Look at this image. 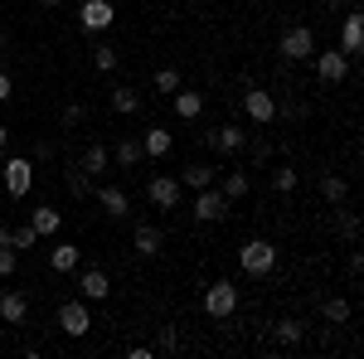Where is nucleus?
<instances>
[{"label": "nucleus", "mask_w": 364, "mask_h": 359, "mask_svg": "<svg viewBox=\"0 0 364 359\" xmlns=\"http://www.w3.org/2000/svg\"><path fill=\"white\" fill-rule=\"evenodd\" d=\"M97 209H102L107 219H127L132 199H127V190H117V185H97Z\"/></svg>", "instance_id": "nucleus-12"}, {"label": "nucleus", "mask_w": 364, "mask_h": 359, "mask_svg": "<svg viewBox=\"0 0 364 359\" xmlns=\"http://www.w3.org/2000/svg\"><path fill=\"white\" fill-rule=\"evenodd\" d=\"M117 20V5L112 0H83V10H78V25L87 29V34H107Z\"/></svg>", "instance_id": "nucleus-7"}, {"label": "nucleus", "mask_w": 364, "mask_h": 359, "mask_svg": "<svg viewBox=\"0 0 364 359\" xmlns=\"http://www.w3.org/2000/svg\"><path fill=\"white\" fill-rule=\"evenodd\" d=\"M25 316H29L25 291H5V296H0V321H5V326H20Z\"/></svg>", "instance_id": "nucleus-17"}, {"label": "nucleus", "mask_w": 364, "mask_h": 359, "mask_svg": "<svg viewBox=\"0 0 364 359\" xmlns=\"http://www.w3.org/2000/svg\"><path fill=\"white\" fill-rule=\"evenodd\" d=\"M146 199H151L156 209H180V180H175V175H156V180L146 185Z\"/></svg>", "instance_id": "nucleus-10"}, {"label": "nucleus", "mask_w": 364, "mask_h": 359, "mask_svg": "<svg viewBox=\"0 0 364 359\" xmlns=\"http://www.w3.org/2000/svg\"><path fill=\"white\" fill-rule=\"evenodd\" d=\"M78 291H83V301H107L112 296V282H107L102 267H83L78 272Z\"/></svg>", "instance_id": "nucleus-11"}, {"label": "nucleus", "mask_w": 364, "mask_h": 359, "mask_svg": "<svg viewBox=\"0 0 364 359\" xmlns=\"http://www.w3.org/2000/svg\"><path fill=\"white\" fill-rule=\"evenodd\" d=\"M5 141H10V127H5V122H0V146H5Z\"/></svg>", "instance_id": "nucleus-39"}, {"label": "nucleus", "mask_w": 364, "mask_h": 359, "mask_svg": "<svg viewBox=\"0 0 364 359\" xmlns=\"http://www.w3.org/2000/svg\"><path fill=\"white\" fill-rule=\"evenodd\" d=\"M209 146H214V151H224V156H233V151H243V146H248V132H243L238 122H228V127H219V132H209Z\"/></svg>", "instance_id": "nucleus-13"}, {"label": "nucleus", "mask_w": 364, "mask_h": 359, "mask_svg": "<svg viewBox=\"0 0 364 359\" xmlns=\"http://www.w3.org/2000/svg\"><path fill=\"white\" fill-rule=\"evenodd\" d=\"M83 117H87V107H83V102H68V107H63V127H78Z\"/></svg>", "instance_id": "nucleus-35"}, {"label": "nucleus", "mask_w": 364, "mask_h": 359, "mask_svg": "<svg viewBox=\"0 0 364 359\" xmlns=\"http://www.w3.org/2000/svg\"><path fill=\"white\" fill-rule=\"evenodd\" d=\"M58 331L68 340H83L92 331V316H87V301H63L58 306Z\"/></svg>", "instance_id": "nucleus-8"}, {"label": "nucleus", "mask_w": 364, "mask_h": 359, "mask_svg": "<svg viewBox=\"0 0 364 359\" xmlns=\"http://www.w3.org/2000/svg\"><path fill=\"white\" fill-rule=\"evenodd\" d=\"M243 112H248L257 127H267V122H277V97L262 92V87H248V92H243Z\"/></svg>", "instance_id": "nucleus-9"}, {"label": "nucleus", "mask_w": 364, "mask_h": 359, "mask_svg": "<svg viewBox=\"0 0 364 359\" xmlns=\"http://www.w3.org/2000/svg\"><path fill=\"white\" fill-rule=\"evenodd\" d=\"M204 185H214V166H190V170H180V190H204Z\"/></svg>", "instance_id": "nucleus-24"}, {"label": "nucleus", "mask_w": 364, "mask_h": 359, "mask_svg": "<svg viewBox=\"0 0 364 359\" xmlns=\"http://www.w3.org/2000/svg\"><path fill=\"white\" fill-rule=\"evenodd\" d=\"M156 87H161V92H175V87H180V73H175V68H161V73H156Z\"/></svg>", "instance_id": "nucleus-34"}, {"label": "nucleus", "mask_w": 364, "mask_h": 359, "mask_svg": "<svg viewBox=\"0 0 364 359\" xmlns=\"http://www.w3.org/2000/svg\"><path fill=\"white\" fill-rule=\"evenodd\" d=\"M321 194H326L331 204H345V194H350V185H345V175H326V180H321Z\"/></svg>", "instance_id": "nucleus-26"}, {"label": "nucleus", "mask_w": 364, "mask_h": 359, "mask_svg": "<svg viewBox=\"0 0 364 359\" xmlns=\"http://www.w3.org/2000/svg\"><path fill=\"white\" fill-rule=\"evenodd\" d=\"M34 243H39L34 223H20V228H10V248H34Z\"/></svg>", "instance_id": "nucleus-29"}, {"label": "nucleus", "mask_w": 364, "mask_h": 359, "mask_svg": "<svg viewBox=\"0 0 364 359\" xmlns=\"http://www.w3.org/2000/svg\"><path fill=\"white\" fill-rule=\"evenodd\" d=\"M29 223H34V233H39V238H49V233H58V228H63V214H58L54 204H39Z\"/></svg>", "instance_id": "nucleus-21"}, {"label": "nucleus", "mask_w": 364, "mask_h": 359, "mask_svg": "<svg viewBox=\"0 0 364 359\" xmlns=\"http://www.w3.org/2000/svg\"><path fill=\"white\" fill-rule=\"evenodd\" d=\"M170 97H175V117H180V122H195L199 112H204V97H199V92H190V87H175Z\"/></svg>", "instance_id": "nucleus-18"}, {"label": "nucleus", "mask_w": 364, "mask_h": 359, "mask_svg": "<svg viewBox=\"0 0 364 359\" xmlns=\"http://www.w3.org/2000/svg\"><path fill=\"white\" fill-rule=\"evenodd\" d=\"M170 146H175V136H170L166 127H146V136H141V151H146L151 161H161V156H170Z\"/></svg>", "instance_id": "nucleus-16"}, {"label": "nucleus", "mask_w": 364, "mask_h": 359, "mask_svg": "<svg viewBox=\"0 0 364 359\" xmlns=\"http://www.w3.org/2000/svg\"><path fill=\"white\" fill-rule=\"evenodd\" d=\"M238 267L248 277H267L277 267V243H267V238H248L243 248H238Z\"/></svg>", "instance_id": "nucleus-1"}, {"label": "nucleus", "mask_w": 364, "mask_h": 359, "mask_svg": "<svg viewBox=\"0 0 364 359\" xmlns=\"http://www.w3.org/2000/svg\"><path fill=\"white\" fill-rule=\"evenodd\" d=\"M132 243H136L141 257H156V252H161V228H156V223H136Z\"/></svg>", "instance_id": "nucleus-20"}, {"label": "nucleus", "mask_w": 364, "mask_h": 359, "mask_svg": "<svg viewBox=\"0 0 364 359\" xmlns=\"http://www.w3.org/2000/svg\"><path fill=\"white\" fill-rule=\"evenodd\" d=\"M199 223H224L228 219V194L214 190V185H204V190H195V209H190Z\"/></svg>", "instance_id": "nucleus-4"}, {"label": "nucleus", "mask_w": 364, "mask_h": 359, "mask_svg": "<svg viewBox=\"0 0 364 359\" xmlns=\"http://www.w3.org/2000/svg\"><path fill=\"white\" fill-rule=\"evenodd\" d=\"M204 311H209L214 321H228V316L238 311V286H233L228 277L209 282V286H204Z\"/></svg>", "instance_id": "nucleus-2"}, {"label": "nucleus", "mask_w": 364, "mask_h": 359, "mask_svg": "<svg viewBox=\"0 0 364 359\" xmlns=\"http://www.w3.org/2000/svg\"><path fill=\"white\" fill-rule=\"evenodd\" d=\"M272 190H277V194H291V190H296V170H291V166L272 170Z\"/></svg>", "instance_id": "nucleus-30"}, {"label": "nucleus", "mask_w": 364, "mask_h": 359, "mask_svg": "<svg viewBox=\"0 0 364 359\" xmlns=\"http://www.w3.org/2000/svg\"><path fill=\"white\" fill-rule=\"evenodd\" d=\"M10 272H15V248L5 243V248H0V277H10Z\"/></svg>", "instance_id": "nucleus-36"}, {"label": "nucleus", "mask_w": 364, "mask_h": 359, "mask_svg": "<svg viewBox=\"0 0 364 359\" xmlns=\"http://www.w3.org/2000/svg\"><path fill=\"white\" fill-rule=\"evenodd\" d=\"M92 68H97V73H112V68H117V49L107 44V39L92 44Z\"/></svg>", "instance_id": "nucleus-25"}, {"label": "nucleus", "mask_w": 364, "mask_h": 359, "mask_svg": "<svg viewBox=\"0 0 364 359\" xmlns=\"http://www.w3.org/2000/svg\"><path fill=\"white\" fill-rule=\"evenodd\" d=\"M272 335H277V345H301V335H306V331H301V321H277V331H272Z\"/></svg>", "instance_id": "nucleus-28"}, {"label": "nucleus", "mask_w": 364, "mask_h": 359, "mask_svg": "<svg viewBox=\"0 0 364 359\" xmlns=\"http://www.w3.org/2000/svg\"><path fill=\"white\" fill-rule=\"evenodd\" d=\"M78 262H83V248H73V243H58L54 252H49V267H54V272H78Z\"/></svg>", "instance_id": "nucleus-19"}, {"label": "nucleus", "mask_w": 364, "mask_h": 359, "mask_svg": "<svg viewBox=\"0 0 364 359\" xmlns=\"http://www.w3.org/2000/svg\"><path fill=\"white\" fill-rule=\"evenodd\" d=\"M248 190H252V185H248V175H243V170H228V180H224V194H228V204H233V199H243Z\"/></svg>", "instance_id": "nucleus-27"}, {"label": "nucleus", "mask_w": 364, "mask_h": 359, "mask_svg": "<svg viewBox=\"0 0 364 359\" xmlns=\"http://www.w3.org/2000/svg\"><path fill=\"white\" fill-rule=\"evenodd\" d=\"M107 166H112V151H107L102 141H87V146H83V161H78V170H83V175H102Z\"/></svg>", "instance_id": "nucleus-14"}, {"label": "nucleus", "mask_w": 364, "mask_h": 359, "mask_svg": "<svg viewBox=\"0 0 364 359\" xmlns=\"http://www.w3.org/2000/svg\"><path fill=\"white\" fill-rule=\"evenodd\" d=\"M156 350H161V355H175V350H180V335L166 326V331H161V340H156Z\"/></svg>", "instance_id": "nucleus-33"}, {"label": "nucleus", "mask_w": 364, "mask_h": 359, "mask_svg": "<svg viewBox=\"0 0 364 359\" xmlns=\"http://www.w3.org/2000/svg\"><path fill=\"white\" fill-rule=\"evenodd\" d=\"M141 156H146V151H141V136L117 141V151H112V161H117L122 170H136V166H141Z\"/></svg>", "instance_id": "nucleus-22"}, {"label": "nucleus", "mask_w": 364, "mask_h": 359, "mask_svg": "<svg viewBox=\"0 0 364 359\" xmlns=\"http://www.w3.org/2000/svg\"><path fill=\"white\" fill-rule=\"evenodd\" d=\"M340 49L355 58L364 49V15H345V29H340Z\"/></svg>", "instance_id": "nucleus-15"}, {"label": "nucleus", "mask_w": 364, "mask_h": 359, "mask_svg": "<svg viewBox=\"0 0 364 359\" xmlns=\"http://www.w3.org/2000/svg\"><path fill=\"white\" fill-rule=\"evenodd\" d=\"M39 5H63V0H39Z\"/></svg>", "instance_id": "nucleus-40"}, {"label": "nucleus", "mask_w": 364, "mask_h": 359, "mask_svg": "<svg viewBox=\"0 0 364 359\" xmlns=\"http://www.w3.org/2000/svg\"><path fill=\"white\" fill-rule=\"evenodd\" d=\"M112 107L122 112V117H132V112H141V92H136V87H127V83H117L112 87Z\"/></svg>", "instance_id": "nucleus-23"}, {"label": "nucleus", "mask_w": 364, "mask_h": 359, "mask_svg": "<svg viewBox=\"0 0 364 359\" xmlns=\"http://www.w3.org/2000/svg\"><path fill=\"white\" fill-rule=\"evenodd\" d=\"M5 243H10V228H5V223H0V248H5Z\"/></svg>", "instance_id": "nucleus-38"}, {"label": "nucleus", "mask_w": 364, "mask_h": 359, "mask_svg": "<svg viewBox=\"0 0 364 359\" xmlns=\"http://www.w3.org/2000/svg\"><path fill=\"white\" fill-rule=\"evenodd\" d=\"M87 180H92V175H83V170H78V166L68 170V185H73V194H78V199H83V194L92 190V185H87Z\"/></svg>", "instance_id": "nucleus-32"}, {"label": "nucleus", "mask_w": 364, "mask_h": 359, "mask_svg": "<svg viewBox=\"0 0 364 359\" xmlns=\"http://www.w3.org/2000/svg\"><path fill=\"white\" fill-rule=\"evenodd\" d=\"M277 54L287 58V63H311V54H316V34H311L306 25L287 29V34H282V44H277Z\"/></svg>", "instance_id": "nucleus-5"}, {"label": "nucleus", "mask_w": 364, "mask_h": 359, "mask_svg": "<svg viewBox=\"0 0 364 359\" xmlns=\"http://www.w3.org/2000/svg\"><path fill=\"white\" fill-rule=\"evenodd\" d=\"M311 58H316V78L326 87H340L350 78V54L345 49H326V54H311Z\"/></svg>", "instance_id": "nucleus-6"}, {"label": "nucleus", "mask_w": 364, "mask_h": 359, "mask_svg": "<svg viewBox=\"0 0 364 359\" xmlns=\"http://www.w3.org/2000/svg\"><path fill=\"white\" fill-rule=\"evenodd\" d=\"M326 321H331V326H345V321H350V301H326Z\"/></svg>", "instance_id": "nucleus-31"}, {"label": "nucleus", "mask_w": 364, "mask_h": 359, "mask_svg": "<svg viewBox=\"0 0 364 359\" xmlns=\"http://www.w3.org/2000/svg\"><path fill=\"white\" fill-rule=\"evenodd\" d=\"M10 92H15V83H10V73L0 68V102H10Z\"/></svg>", "instance_id": "nucleus-37"}, {"label": "nucleus", "mask_w": 364, "mask_h": 359, "mask_svg": "<svg viewBox=\"0 0 364 359\" xmlns=\"http://www.w3.org/2000/svg\"><path fill=\"white\" fill-rule=\"evenodd\" d=\"M0 175H5V194H10V199H25V194L34 190V161H25V156H10V161L0 166Z\"/></svg>", "instance_id": "nucleus-3"}]
</instances>
